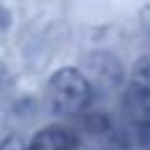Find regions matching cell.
<instances>
[{
	"instance_id": "1",
	"label": "cell",
	"mask_w": 150,
	"mask_h": 150,
	"mask_svg": "<svg viewBox=\"0 0 150 150\" xmlns=\"http://www.w3.org/2000/svg\"><path fill=\"white\" fill-rule=\"evenodd\" d=\"M122 108L127 129L122 136L117 134V143L124 141L134 150H150V56L134 63L127 80Z\"/></svg>"
},
{
	"instance_id": "2",
	"label": "cell",
	"mask_w": 150,
	"mask_h": 150,
	"mask_svg": "<svg viewBox=\"0 0 150 150\" xmlns=\"http://www.w3.org/2000/svg\"><path fill=\"white\" fill-rule=\"evenodd\" d=\"M47 108L56 117H80L82 112L91 110L94 89L87 75L75 66H63L52 73L45 87Z\"/></svg>"
},
{
	"instance_id": "3",
	"label": "cell",
	"mask_w": 150,
	"mask_h": 150,
	"mask_svg": "<svg viewBox=\"0 0 150 150\" xmlns=\"http://www.w3.org/2000/svg\"><path fill=\"white\" fill-rule=\"evenodd\" d=\"M73 150H115L117 129L105 112L87 110L68 127Z\"/></svg>"
},
{
	"instance_id": "4",
	"label": "cell",
	"mask_w": 150,
	"mask_h": 150,
	"mask_svg": "<svg viewBox=\"0 0 150 150\" xmlns=\"http://www.w3.org/2000/svg\"><path fill=\"white\" fill-rule=\"evenodd\" d=\"M26 150H73L70 148V134H68V127H61V124H47L42 129H38Z\"/></svg>"
},
{
	"instance_id": "5",
	"label": "cell",
	"mask_w": 150,
	"mask_h": 150,
	"mask_svg": "<svg viewBox=\"0 0 150 150\" xmlns=\"http://www.w3.org/2000/svg\"><path fill=\"white\" fill-rule=\"evenodd\" d=\"M0 150H26V145L19 138H7V141L0 143Z\"/></svg>"
}]
</instances>
